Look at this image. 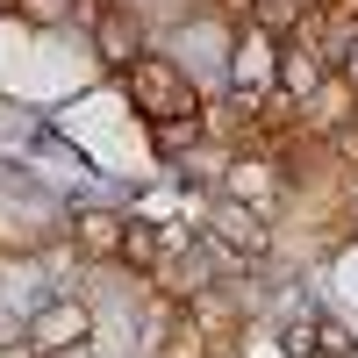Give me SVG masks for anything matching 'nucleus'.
<instances>
[{"label": "nucleus", "mask_w": 358, "mask_h": 358, "mask_svg": "<svg viewBox=\"0 0 358 358\" xmlns=\"http://www.w3.org/2000/svg\"><path fill=\"white\" fill-rule=\"evenodd\" d=\"M122 86H129V108H136L151 129H158V122H201V108H208L201 86L179 72L172 57H158V50H143L136 65L122 72Z\"/></svg>", "instance_id": "f257e3e1"}, {"label": "nucleus", "mask_w": 358, "mask_h": 358, "mask_svg": "<svg viewBox=\"0 0 358 358\" xmlns=\"http://www.w3.org/2000/svg\"><path fill=\"white\" fill-rule=\"evenodd\" d=\"M294 172L280 151H229V165H222V194L229 201H244V208H258V215H280V208L294 201Z\"/></svg>", "instance_id": "f03ea898"}, {"label": "nucleus", "mask_w": 358, "mask_h": 358, "mask_svg": "<svg viewBox=\"0 0 358 358\" xmlns=\"http://www.w3.org/2000/svg\"><path fill=\"white\" fill-rule=\"evenodd\" d=\"M280 57H287V36L258 22H236L229 36V94H280Z\"/></svg>", "instance_id": "7ed1b4c3"}, {"label": "nucleus", "mask_w": 358, "mask_h": 358, "mask_svg": "<svg viewBox=\"0 0 358 358\" xmlns=\"http://www.w3.org/2000/svg\"><path fill=\"white\" fill-rule=\"evenodd\" d=\"M201 244H215V251L236 258V265H244V258H265V251H273V215H258V208H244V201L222 194V201L201 215Z\"/></svg>", "instance_id": "20e7f679"}, {"label": "nucleus", "mask_w": 358, "mask_h": 358, "mask_svg": "<svg viewBox=\"0 0 358 358\" xmlns=\"http://www.w3.org/2000/svg\"><path fill=\"white\" fill-rule=\"evenodd\" d=\"M22 337L36 344L43 358H72L79 344H94V308H86V301H50V308L29 315Z\"/></svg>", "instance_id": "39448f33"}, {"label": "nucleus", "mask_w": 358, "mask_h": 358, "mask_svg": "<svg viewBox=\"0 0 358 358\" xmlns=\"http://www.w3.org/2000/svg\"><path fill=\"white\" fill-rule=\"evenodd\" d=\"M86 29H94V57H101L108 72H129L136 57L151 50V43H143V22H136L129 8H101V15L86 22Z\"/></svg>", "instance_id": "423d86ee"}, {"label": "nucleus", "mask_w": 358, "mask_h": 358, "mask_svg": "<svg viewBox=\"0 0 358 358\" xmlns=\"http://www.w3.org/2000/svg\"><path fill=\"white\" fill-rule=\"evenodd\" d=\"M344 122H358V86H351L344 72H330V79H322L315 94L301 101V129H308L315 143H330Z\"/></svg>", "instance_id": "0eeeda50"}, {"label": "nucleus", "mask_w": 358, "mask_h": 358, "mask_svg": "<svg viewBox=\"0 0 358 358\" xmlns=\"http://www.w3.org/2000/svg\"><path fill=\"white\" fill-rule=\"evenodd\" d=\"M122 215H108V208H72L65 215V236H72V251L79 258H101V265H115L122 258Z\"/></svg>", "instance_id": "6e6552de"}, {"label": "nucleus", "mask_w": 358, "mask_h": 358, "mask_svg": "<svg viewBox=\"0 0 358 358\" xmlns=\"http://www.w3.org/2000/svg\"><path fill=\"white\" fill-rule=\"evenodd\" d=\"M330 72H337V50H322V43H301V36H294L287 57H280V94H287V101H308Z\"/></svg>", "instance_id": "1a4fd4ad"}, {"label": "nucleus", "mask_w": 358, "mask_h": 358, "mask_svg": "<svg viewBox=\"0 0 358 358\" xmlns=\"http://www.w3.org/2000/svg\"><path fill=\"white\" fill-rule=\"evenodd\" d=\"M165 258H172V244H165V222H158V215H136V222L122 229V258H115V265H129L136 280H151Z\"/></svg>", "instance_id": "9d476101"}, {"label": "nucleus", "mask_w": 358, "mask_h": 358, "mask_svg": "<svg viewBox=\"0 0 358 358\" xmlns=\"http://www.w3.org/2000/svg\"><path fill=\"white\" fill-rule=\"evenodd\" d=\"M251 22H258V29H273V36H301L308 8H301V0H251Z\"/></svg>", "instance_id": "9b49d317"}, {"label": "nucleus", "mask_w": 358, "mask_h": 358, "mask_svg": "<svg viewBox=\"0 0 358 358\" xmlns=\"http://www.w3.org/2000/svg\"><path fill=\"white\" fill-rule=\"evenodd\" d=\"M158 358H215V344H208V337L194 330V322H187V315H179V330H172V337L158 344Z\"/></svg>", "instance_id": "f8f14e48"}, {"label": "nucleus", "mask_w": 358, "mask_h": 358, "mask_svg": "<svg viewBox=\"0 0 358 358\" xmlns=\"http://www.w3.org/2000/svg\"><path fill=\"white\" fill-rule=\"evenodd\" d=\"M15 15H22L29 29H57L65 15H79V0H15Z\"/></svg>", "instance_id": "ddd939ff"}, {"label": "nucleus", "mask_w": 358, "mask_h": 358, "mask_svg": "<svg viewBox=\"0 0 358 358\" xmlns=\"http://www.w3.org/2000/svg\"><path fill=\"white\" fill-rule=\"evenodd\" d=\"M322 351V315H294L287 322V358H315Z\"/></svg>", "instance_id": "4468645a"}, {"label": "nucleus", "mask_w": 358, "mask_h": 358, "mask_svg": "<svg viewBox=\"0 0 358 358\" xmlns=\"http://www.w3.org/2000/svg\"><path fill=\"white\" fill-rule=\"evenodd\" d=\"M330 158H337L344 172H358V122H344V129L330 136Z\"/></svg>", "instance_id": "2eb2a0df"}, {"label": "nucleus", "mask_w": 358, "mask_h": 358, "mask_svg": "<svg viewBox=\"0 0 358 358\" xmlns=\"http://www.w3.org/2000/svg\"><path fill=\"white\" fill-rule=\"evenodd\" d=\"M337 72H344V79H351V86H358V36H351V43H344V50H337Z\"/></svg>", "instance_id": "dca6fc26"}, {"label": "nucleus", "mask_w": 358, "mask_h": 358, "mask_svg": "<svg viewBox=\"0 0 358 358\" xmlns=\"http://www.w3.org/2000/svg\"><path fill=\"white\" fill-rule=\"evenodd\" d=\"M0 358H43V351L29 344V337H8V344H0Z\"/></svg>", "instance_id": "f3484780"}, {"label": "nucleus", "mask_w": 358, "mask_h": 358, "mask_svg": "<svg viewBox=\"0 0 358 358\" xmlns=\"http://www.w3.org/2000/svg\"><path fill=\"white\" fill-rule=\"evenodd\" d=\"M315 358H358V344H322Z\"/></svg>", "instance_id": "a211bd4d"}, {"label": "nucleus", "mask_w": 358, "mask_h": 358, "mask_svg": "<svg viewBox=\"0 0 358 358\" xmlns=\"http://www.w3.org/2000/svg\"><path fill=\"white\" fill-rule=\"evenodd\" d=\"M301 8H308V15H322V8H330V0H301Z\"/></svg>", "instance_id": "6ab92c4d"}]
</instances>
